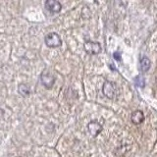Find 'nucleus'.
Masks as SVG:
<instances>
[{
  "label": "nucleus",
  "mask_w": 157,
  "mask_h": 157,
  "mask_svg": "<svg viewBox=\"0 0 157 157\" xmlns=\"http://www.w3.org/2000/svg\"><path fill=\"white\" fill-rule=\"evenodd\" d=\"M140 68L144 72H147L150 68V60L147 57H142L140 60Z\"/></svg>",
  "instance_id": "9"
},
{
  "label": "nucleus",
  "mask_w": 157,
  "mask_h": 157,
  "mask_svg": "<svg viewBox=\"0 0 157 157\" xmlns=\"http://www.w3.org/2000/svg\"><path fill=\"white\" fill-rule=\"evenodd\" d=\"M18 91L22 96H29L31 94V88H29V86L28 85H26V83H21V85H19Z\"/></svg>",
  "instance_id": "8"
},
{
  "label": "nucleus",
  "mask_w": 157,
  "mask_h": 157,
  "mask_svg": "<svg viewBox=\"0 0 157 157\" xmlns=\"http://www.w3.org/2000/svg\"><path fill=\"white\" fill-rule=\"evenodd\" d=\"M44 41H45L47 47H50V48H57L62 45L61 37L59 36V34L56 33H47L45 38H44Z\"/></svg>",
  "instance_id": "1"
},
{
  "label": "nucleus",
  "mask_w": 157,
  "mask_h": 157,
  "mask_svg": "<svg viewBox=\"0 0 157 157\" xmlns=\"http://www.w3.org/2000/svg\"><path fill=\"white\" fill-rule=\"evenodd\" d=\"M103 94H104L107 98L109 99H113L115 97L116 94V86L115 83L109 82V81H105L104 85H103V88H102Z\"/></svg>",
  "instance_id": "2"
},
{
  "label": "nucleus",
  "mask_w": 157,
  "mask_h": 157,
  "mask_svg": "<svg viewBox=\"0 0 157 157\" xmlns=\"http://www.w3.org/2000/svg\"><path fill=\"white\" fill-rule=\"evenodd\" d=\"M40 80H41L42 85L46 88H51L54 85V82H55V77L48 71H43L41 73Z\"/></svg>",
  "instance_id": "4"
},
{
  "label": "nucleus",
  "mask_w": 157,
  "mask_h": 157,
  "mask_svg": "<svg viewBox=\"0 0 157 157\" xmlns=\"http://www.w3.org/2000/svg\"><path fill=\"white\" fill-rule=\"evenodd\" d=\"M131 120L132 122L134 123L135 125H140L141 124L142 122L144 120V112L140 111V110H136L132 113L131 115Z\"/></svg>",
  "instance_id": "7"
},
{
  "label": "nucleus",
  "mask_w": 157,
  "mask_h": 157,
  "mask_svg": "<svg viewBox=\"0 0 157 157\" xmlns=\"http://www.w3.org/2000/svg\"><path fill=\"white\" fill-rule=\"evenodd\" d=\"M136 83L139 86L142 87V86H144V80H141V78L140 77H136Z\"/></svg>",
  "instance_id": "10"
},
{
  "label": "nucleus",
  "mask_w": 157,
  "mask_h": 157,
  "mask_svg": "<svg viewBox=\"0 0 157 157\" xmlns=\"http://www.w3.org/2000/svg\"><path fill=\"white\" fill-rule=\"evenodd\" d=\"M87 130H88V132H90L92 136H96L98 134H100L101 132L102 126L96 121H91V122L88 123Z\"/></svg>",
  "instance_id": "6"
},
{
  "label": "nucleus",
  "mask_w": 157,
  "mask_h": 157,
  "mask_svg": "<svg viewBox=\"0 0 157 157\" xmlns=\"http://www.w3.org/2000/svg\"><path fill=\"white\" fill-rule=\"evenodd\" d=\"M113 57H114V59H115V60H117V61L121 60V54L119 52H115L114 54H113Z\"/></svg>",
  "instance_id": "11"
},
{
  "label": "nucleus",
  "mask_w": 157,
  "mask_h": 157,
  "mask_svg": "<svg viewBox=\"0 0 157 157\" xmlns=\"http://www.w3.org/2000/svg\"><path fill=\"white\" fill-rule=\"evenodd\" d=\"M3 115H4V110H3V109H1V108H0V118H2V117H3Z\"/></svg>",
  "instance_id": "12"
},
{
  "label": "nucleus",
  "mask_w": 157,
  "mask_h": 157,
  "mask_svg": "<svg viewBox=\"0 0 157 157\" xmlns=\"http://www.w3.org/2000/svg\"><path fill=\"white\" fill-rule=\"evenodd\" d=\"M45 8L51 13H59L62 9V5L56 0H47L45 2Z\"/></svg>",
  "instance_id": "5"
},
{
  "label": "nucleus",
  "mask_w": 157,
  "mask_h": 157,
  "mask_svg": "<svg viewBox=\"0 0 157 157\" xmlns=\"http://www.w3.org/2000/svg\"><path fill=\"white\" fill-rule=\"evenodd\" d=\"M85 50L88 54L95 55V54L100 53V51H101V45H100L99 42L88 40V41H86V43H85Z\"/></svg>",
  "instance_id": "3"
}]
</instances>
